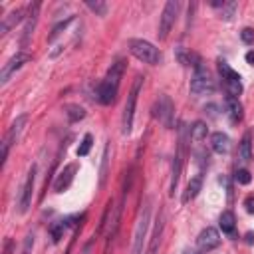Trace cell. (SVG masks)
<instances>
[{"mask_svg": "<svg viewBox=\"0 0 254 254\" xmlns=\"http://www.w3.org/2000/svg\"><path fill=\"white\" fill-rule=\"evenodd\" d=\"M218 71L224 79V87H226V95H234L238 97L242 93V81H240V73L234 71L226 62H218Z\"/></svg>", "mask_w": 254, "mask_h": 254, "instance_id": "cell-9", "label": "cell"}, {"mask_svg": "<svg viewBox=\"0 0 254 254\" xmlns=\"http://www.w3.org/2000/svg\"><path fill=\"white\" fill-rule=\"evenodd\" d=\"M224 109H226L228 117H230L234 123L240 121L242 115H244V111H242V103H240L238 97H234V95H226V97H224Z\"/></svg>", "mask_w": 254, "mask_h": 254, "instance_id": "cell-20", "label": "cell"}, {"mask_svg": "<svg viewBox=\"0 0 254 254\" xmlns=\"http://www.w3.org/2000/svg\"><path fill=\"white\" fill-rule=\"evenodd\" d=\"M125 73V60H115L111 64V67L107 69V75L99 81L97 85V101L101 105H111L115 99H117V91H119V83H121V77Z\"/></svg>", "mask_w": 254, "mask_h": 254, "instance_id": "cell-1", "label": "cell"}, {"mask_svg": "<svg viewBox=\"0 0 254 254\" xmlns=\"http://www.w3.org/2000/svg\"><path fill=\"white\" fill-rule=\"evenodd\" d=\"M218 244H220V234H218V230L212 228V226L202 228V230L198 232V236H196V246H198L202 252H210V250H214Z\"/></svg>", "mask_w": 254, "mask_h": 254, "instance_id": "cell-13", "label": "cell"}, {"mask_svg": "<svg viewBox=\"0 0 254 254\" xmlns=\"http://www.w3.org/2000/svg\"><path fill=\"white\" fill-rule=\"evenodd\" d=\"M210 147H212L214 153L224 155V153L230 151V137L226 133H222V131H216V133L210 135Z\"/></svg>", "mask_w": 254, "mask_h": 254, "instance_id": "cell-19", "label": "cell"}, {"mask_svg": "<svg viewBox=\"0 0 254 254\" xmlns=\"http://www.w3.org/2000/svg\"><path fill=\"white\" fill-rule=\"evenodd\" d=\"M91 143H93V137L89 133H85L83 139H81V145L77 147V157H85L89 153V149H91Z\"/></svg>", "mask_w": 254, "mask_h": 254, "instance_id": "cell-29", "label": "cell"}, {"mask_svg": "<svg viewBox=\"0 0 254 254\" xmlns=\"http://www.w3.org/2000/svg\"><path fill=\"white\" fill-rule=\"evenodd\" d=\"M24 14H26V8H14L8 16L2 18V26H0V36L8 34V30H12L16 24H20L24 20Z\"/></svg>", "mask_w": 254, "mask_h": 254, "instance_id": "cell-18", "label": "cell"}, {"mask_svg": "<svg viewBox=\"0 0 254 254\" xmlns=\"http://www.w3.org/2000/svg\"><path fill=\"white\" fill-rule=\"evenodd\" d=\"M75 171H77V165H75V163L65 165V167L60 171V175L56 177V181H54V190H56V192H64V190L71 185V181H73V177H75Z\"/></svg>", "mask_w": 254, "mask_h": 254, "instance_id": "cell-14", "label": "cell"}, {"mask_svg": "<svg viewBox=\"0 0 254 254\" xmlns=\"http://www.w3.org/2000/svg\"><path fill=\"white\" fill-rule=\"evenodd\" d=\"M26 62H30V54H26V52H18L16 56H12V58L2 65V71H0V83L4 85V83L12 77V73H14L16 69H20Z\"/></svg>", "mask_w": 254, "mask_h": 254, "instance_id": "cell-12", "label": "cell"}, {"mask_svg": "<svg viewBox=\"0 0 254 254\" xmlns=\"http://www.w3.org/2000/svg\"><path fill=\"white\" fill-rule=\"evenodd\" d=\"M153 115H155V119L163 127H167V129H173L175 127V103H173V99L167 93H161L155 99V103H153Z\"/></svg>", "mask_w": 254, "mask_h": 254, "instance_id": "cell-4", "label": "cell"}, {"mask_svg": "<svg viewBox=\"0 0 254 254\" xmlns=\"http://www.w3.org/2000/svg\"><path fill=\"white\" fill-rule=\"evenodd\" d=\"M85 6H87L91 12H95L97 16H105V14H107V4L101 2V0H95V2H93V0H87Z\"/></svg>", "mask_w": 254, "mask_h": 254, "instance_id": "cell-27", "label": "cell"}, {"mask_svg": "<svg viewBox=\"0 0 254 254\" xmlns=\"http://www.w3.org/2000/svg\"><path fill=\"white\" fill-rule=\"evenodd\" d=\"M129 52H131L139 62L149 64V65H155V64H159V60H161L159 50H157L151 42H147V40H139V38L129 40Z\"/></svg>", "mask_w": 254, "mask_h": 254, "instance_id": "cell-5", "label": "cell"}, {"mask_svg": "<svg viewBox=\"0 0 254 254\" xmlns=\"http://www.w3.org/2000/svg\"><path fill=\"white\" fill-rule=\"evenodd\" d=\"M26 123H28V115H26V113L18 115V117L14 119V123L10 125L8 133L4 135V139H2V163H0L2 167L6 165V159H8V153H10V147L20 139V133L24 131Z\"/></svg>", "mask_w": 254, "mask_h": 254, "instance_id": "cell-6", "label": "cell"}, {"mask_svg": "<svg viewBox=\"0 0 254 254\" xmlns=\"http://www.w3.org/2000/svg\"><path fill=\"white\" fill-rule=\"evenodd\" d=\"M71 22H73V16H67L64 22H58V24L54 26L52 34H50V42H54V40H56V38H58V36H60V34H62V32H64V30H65V28H67Z\"/></svg>", "mask_w": 254, "mask_h": 254, "instance_id": "cell-28", "label": "cell"}, {"mask_svg": "<svg viewBox=\"0 0 254 254\" xmlns=\"http://www.w3.org/2000/svg\"><path fill=\"white\" fill-rule=\"evenodd\" d=\"M175 58L179 60V64H183V65H187V67H192V69L204 67L200 56L194 54V52H190V50H187V48H177V50H175Z\"/></svg>", "mask_w": 254, "mask_h": 254, "instance_id": "cell-16", "label": "cell"}, {"mask_svg": "<svg viewBox=\"0 0 254 254\" xmlns=\"http://www.w3.org/2000/svg\"><path fill=\"white\" fill-rule=\"evenodd\" d=\"M141 83H143V77L137 75L135 81H133V87L127 95V101H125V107H123V117H121V131L123 135H129L131 129H133V119H135V107H137V95L141 91Z\"/></svg>", "mask_w": 254, "mask_h": 254, "instance_id": "cell-2", "label": "cell"}, {"mask_svg": "<svg viewBox=\"0 0 254 254\" xmlns=\"http://www.w3.org/2000/svg\"><path fill=\"white\" fill-rule=\"evenodd\" d=\"M218 224H220V230L224 234H234V230H236V216H234V212L232 210H224L220 214V218H218Z\"/></svg>", "mask_w": 254, "mask_h": 254, "instance_id": "cell-22", "label": "cell"}, {"mask_svg": "<svg viewBox=\"0 0 254 254\" xmlns=\"http://www.w3.org/2000/svg\"><path fill=\"white\" fill-rule=\"evenodd\" d=\"M179 8H181V4H179L177 0H169V2L165 4L163 14H161V22H159V32H157V36H159L161 42L169 38V32L173 30V26H175V22H177Z\"/></svg>", "mask_w": 254, "mask_h": 254, "instance_id": "cell-7", "label": "cell"}, {"mask_svg": "<svg viewBox=\"0 0 254 254\" xmlns=\"http://www.w3.org/2000/svg\"><path fill=\"white\" fill-rule=\"evenodd\" d=\"M107 153H109V147H105L103 151V165H101V179H99L101 185L105 183V175H107Z\"/></svg>", "mask_w": 254, "mask_h": 254, "instance_id": "cell-34", "label": "cell"}, {"mask_svg": "<svg viewBox=\"0 0 254 254\" xmlns=\"http://www.w3.org/2000/svg\"><path fill=\"white\" fill-rule=\"evenodd\" d=\"M190 91L194 95H206V93H212L214 91V79L210 77V73H208L206 67L194 69L192 79H190Z\"/></svg>", "mask_w": 254, "mask_h": 254, "instance_id": "cell-10", "label": "cell"}, {"mask_svg": "<svg viewBox=\"0 0 254 254\" xmlns=\"http://www.w3.org/2000/svg\"><path fill=\"white\" fill-rule=\"evenodd\" d=\"M200 189H202V177L200 175H194L190 181H189V185H187V189H185V192H183V204H189L198 192H200Z\"/></svg>", "mask_w": 254, "mask_h": 254, "instance_id": "cell-21", "label": "cell"}, {"mask_svg": "<svg viewBox=\"0 0 254 254\" xmlns=\"http://www.w3.org/2000/svg\"><path fill=\"white\" fill-rule=\"evenodd\" d=\"M185 125H181L179 129V145H177V153L173 159V171H171V194H175L177 185H179V177H181V169H183V157H185Z\"/></svg>", "mask_w": 254, "mask_h": 254, "instance_id": "cell-11", "label": "cell"}, {"mask_svg": "<svg viewBox=\"0 0 254 254\" xmlns=\"http://www.w3.org/2000/svg\"><path fill=\"white\" fill-rule=\"evenodd\" d=\"M238 159L240 163H248L252 159V141H250V133H244L240 145H238Z\"/></svg>", "mask_w": 254, "mask_h": 254, "instance_id": "cell-23", "label": "cell"}, {"mask_svg": "<svg viewBox=\"0 0 254 254\" xmlns=\"http://www.w3.org/2000/svg\"><path fill=\"white\" fill-rule=\"evenodd\" d=\"M234 181H236L238 185H248V183L252 181V177H250V173H248L246 169H238V171L234 173Z\"/></svg>", "mask_w": 254, "mask_h": 254, "instance_id": "cell-32", "label": "cell"}, {"mask_svg": "<svg viewBox=\"0 0 254 254\" xmlns=\"http://www.w3.org/2000/svg\"><path fill=\"white\" fill-rule=\"evenodd\" d=\"M64 109H65V115H67L69 123H77V121H81L85 117V109L81 105H77V103H67Z\"/></svg>", "mask_w": 254, "mask_h": 254, "instance_id": "cell-24", "label": "cell"}, {"mask_svg": "<svg viewBox=\"0 0 254 254\" xmlns=\"http://www.w3.org/2000/svg\"><path fill=\"white\" fill-rule=\"evenodd\" d=\"M149 222H151V202L147 200L141 208L135 232H133V244H131V252L129 254H143V244H145V236L149 230Z\"/></svg>", "mask_w": 254, "mask_h": 254, "instance_id": "cell-3", "label": "cell"}, {"mask_svg": "<svg viewBox=\"0 0 254 254\" xmlns=\"http://www.w3.org/2000/svg\"><path fill=\"white\" fill-rule=\"evenodd\" d=\"M34 232H30V234H26V238H24V242H22V250H20V254H32V250H34Z\"/></svg>", "mask_w": 254, "mask_h": 254, "instance_id": "cell-31", "label": "cell"}, {"mask_svg": "<svg viewBox=\"0 0 254 254\" xmlns=\"http://www.w3.org/2000/svg\"><path fill=\"white\" fill-rule=\"evenodd\" d=\"M240 38H242V42H244V44L252 46V44H254V30H252V28H242Z\"/></svg>", "mask_w": 254, "mask_h": 254, "instance_id": "cell-33", "label": "cell"}, {"mask_svg": "<svg viewBox=\"0 0 254 254\" xmlns=\"http://www.w3.org/2000/svg\"><path fill=\"white\" fill-rule=\"evenodd\" d=\"M234 10H236V2H224V6L220 8V18L230 20L234 16Z\"/></svg>", "mask_w": 254, "mask_h": 254, "instance_id": "cell-30", "label": "cell"}, {"mask_svg": "<svg viewBox=\"0 0 254 254\" xmlns=\"http://www.w3.org/2000/svg\"><path fill=\"white\" fill-rule=\"evenodd\" d=\"M246 62H248L250 65H254V50H250V52L246 54Z\"/></svg>", "mask_w": 254, "mask_h": 254, "instance_id": "cell-37", "label": "cell"}, {"mask_svg": "<svg viewBox=\"0 0 254 254\" xmlns=\"http://www.w3.org/2000/svg\"><path fill=\"white\" fill-rule=\"evenodd\" d=\"M67 226H69V222H67V220H65V222L62 220V222H56V224H52V226H50V238H52V242H54V244H58V242H60V238L64 236V232H65V228H67Z\"/></svg>", "mask_w": 254, "mask_h": 254, "instance_id": "cell-26", "label": "cell"}, {"mask_svg": "<svg viewBox=\"0 0 254 254\" xmlns=\"http://www.w3.org/2000/svg\"><path fill=\"white\" fill-rule=\"evenodd\" d=\"M34 183H36V165H32V167H30V171H28V175H26L24 183H22L20 194H18V204H16V206H18V212H20V214H24V212L30 208V204H32Z\"/></svg>", "mask_w": 254, "mask_h": 254, "instance_id": "cell-8", "label": "cell"}, {"mask_svg": "<svg viewBox=\"0 0 254 254\" xmlns=\"http://www.w3.org/2000/svg\"><path fill=\"white\" fill-rule=\"evenodd\" d=\"M163 228H165V222H163V214L159 212V214H157V218H155L153 234H151V238H149V246H147L145 254H157L159 244H161V236H163Z\"/></svg>", "mask_w": 254, "mask_h": 254, "instance_id": "cell-17", "label": "cell"}, {"mask_svg": "<svg viewBox=\"0 0 254 254\" xmlns=\"http://www.w3.org/2000/svg\"><path fill=\"white\" fill-rule=\"evenodd\" d=\"M208 129H206V123L204 121H194L190 127H189V135L192 141H202L206 137Z\"/></svg>", "mask_w": 254, "mask_h": 254, "instance_id": "cell-25", "label": "cell"}, {"mask_svg": "<svg viewBox=\"0 0 254 254\" xmlns=\"http://www.w3.org/2000/svg\"><path fill=\"white\" fill-rule=\"evenodd\" d=\"M38 12H40V2H34V4L28 6L26 26H24V32H22V46H26L30 36L34 34V28H36V22H38Z\"/></svg>", "mask_w": 254, "mask_h": 254, "instance_id": "cell-15", "label": "cell"}, {"mask_svg": "<svg viewBox=\"0 0 254 254\" xmlns=\"http://www.w3.org/2000/svg\"><path fill=\"white\" fill-rule=\"evenodd\" d=\"M244 208H246V212L254 214V194H248V196L244 198Z\"/></svg>", "mask_w": 254, "mask_h": 254, "instance_id": "cell-35", "label": "cell"}, {"mask_svg": "<svg viewBox=\"0 0 254 254\" xmlns=\"http://www.w3.org/2000/svg\"><path fill=\"white\" fill-rule=\"evenodd\" d=\"M12 250H14V242H12V238H6V240H4L2 254H12Z\"/></svg>", "mask_w": 254, "mask_h": 254, "instance_id": "cell-36", "label": "cell"}]
</instances>
